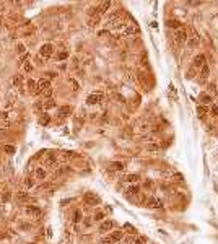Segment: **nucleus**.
<instances>
[{
  "label": "nucleus",
  "instance_id": "nucleus-1",
  "mask_svg": "<svg viewBox=\"0 0 218 244\" xmlns=\"http://www.w3.org/2000/svg\"><path fill=\"white\" fill-rule=\"evenodd\" d=\"M122 238H124V231H112L107 236H104L99 244H116V243H119Z\"/></svg>",
  "mask_w": 218,
  "mask_h": 244
},
{
  "label": "nucleus",
  "instance_id": "nucleus-2",
  "mask_svg": "<svg viewBox=\"0 0 218 244\" xmlns=\"http://www.w3.org/2000/svg\"><path fill=\"white\" fill-rule=\"evenodd\" d=\"M187 39H189V34H187V29L185 28H179L174 31V42L177 46H182L184 42H187Z\"/></svg>",
  "mask_w": 218,
  "mask_h": 244
},
{
  "label": "nucleus",
  "instance_id": "nucleus-3",
  "mask_svg": "<svg viewBox=\"0 0 218 244\" xmlns=\"http://www.w3.org/2000/svg\"><path fill=\"white\" fill-rule=\"evenodd\" d=\"M199 44H200V37H199L197 31L190 29V36L187 39V47L189 49H195V47H199Z\"/></svg>",
  "mask_w": 218,
  "mask_h": 244
},
{
  "label": "nucleus",
  "instance_id": "nucleus-4",
  "mask_svg": "<svg viewBox=\"0 0 218 244\" xmlns=\"http://www.w3.org/2000/svg\"><path fill=\"white\" fill-rule=\"evenodd\" d=\"M104 26H106L107 29H124L125 28V25L122 23V18H117V20H109L104 23Z\"/></svg>",
  "mask_w": 218,
  "mask_h": 244
},
{
  "label": "nucleus",
  "instance_id": "nucleus-5",
  "mask_svg": "<svg viewBox=\"0 0 218 244\" xmlns=\"http://www.w3.org/2000/svg\"><path fill=\"white\" fill-rule=\"evenodd\" d=\"M205 64H207L205 55H203V54H197L195 57H194V60H192V64H190V65H192L195 70H200L202 67L205 65Z\"/></svg>",
  "mask_w": 218,
  "mask_h": 244
},
{
  "label": "nucleus",
  "instance_id": "nucleus-6",
  "mask_svg": "<svg viewBox=\"0 0 218 244\" xmlns=\"http://www.w3.org/2000/svg\"><path fill=\"white\" fill-rule=\"evenodd\" d=\"M52 54H54V47L51 44H42L41 46V49H39V57L49 59Z\"/></svg>",
  "mask_w": 218,
  "mask_h": 244
},
{
  "label": "nucleus",
  "instance_id": "nucleus-7",
  "mask_svg": "<svg viewBox=\"0 0 218 244\" xmlns=\"http://www.w3.org/2000/svg\"><path fill=\"white\" fill-rule=\"evenodd\" d=\"M145 205H147L148 208L156 210V208H161V207H163V202H161L160 199H156V197H148V199H147V202H145Z\"/></svg>",
  "mask_w": 218,
  "mask_h": 244
},
{
  "label": "nucleus",
  "instance_id": "nucleus-8",
  "mask_svg": "<svg viewBox=\"0 0 218 244\" xmlns=\"http://www.w3.org/2000/svg\"><path fill=\"white\" fill-rule=\"evenodd\" d=\"M83 202L88 203V205H96V203H99V197L96 194H93V192H88L83 197Z\"/></svg>",
  "mask_w": 218,
  "mask_h": 244
},
{
  "label": "nucleus",
  "instance_id": "nucleus-9",
  "mask_svg": "<svg viewBox=\"0 0 218 244\" xmlns=\"http://www.w3.org/2000/svg\"><path fill=\"white\" fill-rule=\"evenodd\" d=\"M104 96L101 95V93H93V95H90L87 98V103L90 104V106H93V104H99L101 101H103Z\"/></svg>",
  "mask_w": 218,
  "mask_h": 244
},
{
  "label": "nucleus",
  "instance_id": "nucleus-10",
  "mask_svg": "<svg viewBox=\"0 0 218 244\" xmlns=\"http://www.w3.org/2000/svg\"><path fill=\"white\" fill-rule=\"evenodd\" d=\"M114 228V221L112 220H104L103 223L99 225V233H109Z\"/></svg>",
  "mask_w": 218,
  "mask_h": 244
},
{
  "label": "nucleus",
  "instance_id": "nucleus-11",
  "mask_svg": "<svg viewBox=\"0 0 218 244\" xmlns=\"http://www.w3.org/2000/svg\"><path fill=\"white\" fill-rule=\"evenodd\" d=\"M26 215L33 216V218H39L41 216V210L37 207H34V205H29V207H26Z\"/></svg>",
  "mask_w": 218,
  "mask_h": 244
},
{
  "label": "nucleus",
  "instance_id": "nucleus-12",
  "mask_svg": "<svg viewBox=\"0 0 218 244\" xmlns=\"http://www.w3.org/2000/svg\"><path fill=\"white\" fill-rule=\"evenodd\" d=\"M37 90H39V93H42L46 90H51V82L47 78H41L37 82Z\"/></svg>",
  "mask_w": 218,
  "mask_h": 244
},
{
  "label": "nucleus",
  "instance_id": "nucleus-13",
  "mask_svg": "<svg viewBox=\"0 0 218 244\" xmlns=\"http://www.w3.org/2000/svg\"><path fill=\"white\" fill-rule=\"evenodd\" d=\"M208 73H210V68H208V65H203L200 68V70H199V75H200V82L203 83V82H207V78H208Z\"/></svg>",
  "mask_w": 218,
  "mask_h": 244
},
{
  "label": "nucleus",
  "instance_id": "nucleus-14",
  "mask_svg": "<svg viewBox=\"0 0 218 244\" xmlns=\"http://www.w3.org/2000/svg\"><path fill=\"white\" fill-rule=\"evenodd\" d=\"M70 114H72V108H70V106H62V108H59V111H57L59 117H67V116H70Z\"/></svg>",
  "mask_w": 218,
  "mask_h": 244
},
{
  "label": "nucleus",
  "instance_id": "nucleus-15",
  "mask_svg": "<svg viewBox=\"0 0 218 244\" xmlns=\"http://www.w3.org/2000/svg\"><path fill=\"white\" fill-rule=\"evenodd\" d=\"M28 90H29V93H33V95L39 93V90H37V83L34 82V80H29L28 82Z\"/></svg>",
  "mask_w": 218,
  "mask_h": 244
},
{
  "label": "nucleus",
  "instance_id": "nucleus-16",
  "mask_svg": "<svg viewBox=\"0 0 218 244\" xmlns=\"http://www.w3.org/2000/svg\"><path fill=\"white\" fill-rule=\"evenodd\" d=\"M51 122V116L49 114H46V112H42L41 116H39V124L41 125H47Z\"/></svg>",
  "mask_w": 218,
  "mask_h": 244
},
{
  "label": "nucleus",
  "instance_id": "nucleus-17",
  "mask_svg": "<svg viewBox=\"0 0 218 244\" xmlns=\"http://www.w3.org/2000/svg\"><path fill=\"white\" fill-rule=\"evenodd\" d=\"M111 2H103V3L99 5V15H104V13L107 12V10L111 8Z\"/></svg>",
  "mask_w": 218,
  "mask_h": 244
},
{
  "label": "nucleus",
  "instance_id": "nucleus-18",
  "mask_svg": "<svg viewBox=\"0 0 218 244\" xmlns=\"http://www.w3.org/2000/svg\"><path fill=\"white\" fill-rule=\"evenodd\" d=\"M67 57H69V52H67V50H60V52H57V54L54 55L55 60H65Z\"/></svg>",
  "mask_w": 218,
  "mask_h": 244
},
{
  "label": "nucleus",
  "instance_id": "nucleus-19",
  "mask_svg": "<svg viewBox=\"0 0 218 244\" xmlns=\"http://www.w3.org/2000/svg\"><path fill=\"white\" fill-rule=\"evenodd\" d=\"M137 33V28H134V26H130V28H124V33H122V36L124 37H127V36H130V34H135Z\"/></svg>",
  "mask_w": 218,
  "mask_h": 244
},
{
  "label": "nucleus",
  "instance_id": "nucleus-20",
  "mask_svg": "<svg viewBox=\"0 0 218 244\" xmlns=\"http://www.w3.org/2000/svg\"><path fill=\"white\" fill-rule=\"evenodd\" d=\"M166 26H168V28H176V29H179L181 28V23H179V21H176V20H168L166 21Z\"/></svg>",
  "mask_w": 218,
  "mask_h": 244
},
{
  "label": "nucleus",
  "instance_id": "nucleus-21",
  "mask_svg": "<svg viewBox=\"0 0 218 244\" xmlns=\"http://www.w3.org/2000/svg\"><path fill=\"white\" fill-rule=\"evenodd\" d=\"M197 72H199V70H195V68L190 65L189 68H187V72H185V77H187V78H194V77L197 75Z\"/></svg>",
  "mask_w": 218,
  "mask_h": 244
},
{
  "label": "nucleus",
  "instance_id": "nucleus-22",
  "mask_svg": "<svg viewBox=\"0 0 218 244\" xmlns=\"http://www.w3.org/2000/svg\"><path fill=\"white\" fill-rule=\"evenodd\" d=\"M124 179H125L127 182H137L140 179V176H138V174H127Z\"/></svg>",
  "mask_w": 218,
  "mask_h": 244
},
{
  "label": "nucleus",
  "instance_id": "nucleus-23",
  "mask_svg": "<svg viewBox=\"0 0 218 244\" xmlns=\"http://www.w3.org/2000/svg\"><path fill=\"white\" fill-rule=\"evenodd\" d=\"M34 174H36V178H37V179H44V178H46V171H44V168H36Z\"/></svg>",
  "mask_w": 218,
  "mask_h": 244
},
{
  "label": "nucleus",
  "instance_id": "nucleus-24",
  "mask_svg": "<svg viewBox=\"0 0 218 244\" xmlns=\"http://www.w3.org/2000/svg\"><path fill=\"white\" fill-rule=\"evenodd\" d=\"M111 169H114V171H122L124 169V165L122 163H111Z\"/></svg>",
  "mask_w": 218,
  "mask_h": 244
},
{
  "label": "nucleus",
  "instance_id": "nucleus-25",
  "mask_svg": "<svg viewBox=\"0 0 218 244\" xmlns=\"http://www.w3.org/2000/svg\"><path fill=\"white\" fill-rule=\"evenodd\" d=\"M98 23H99V17H95V18H91V20L88 21V26H90V28H95Z\"/></svg>",
  "mask_w": 218,
  "mask_h": 244
},
{
  "label": "nucleus",
  "instance_id": "nucleus-26",
  "mask_svg": "<svg viewBox=\"0 0 218 244\" xmlns=\"http://www.w3.org/2000/svg\"><path fill=\"white\" fill-rule=\"evenodd\" d=\"M55 161H57V156H49V158L44 161V165H46V166H52Z\"/></svg>",
  "mask_w": 218,
  "mask_h": 244
},
{
  "label": "nucleus",
  "instance_id": "nucleus-27",
  "mask_svg": "<svg viewBox=\"0 0 218 244\" xmlns=\"http://www.w3.org/2000/svg\"><path fill=\"white\" fill-rule=\"evenodd\" d=\"M42 104H44V109H51V108H55V103H54L52 100L46 101V103H42Z\"/></svg>",
  "mask_w": 218,
  "mask_h": 244
},
{
  "label": "nucleus",
  "instance_id": "nucleus-28",
  "mask_svg": "<svg viewBox=\"0 0 218 244\" xmlns=\"http://www.w3.org/2000/svg\"><path fill=\"white\" fill-rule=\"evenodd\" d=\"M207 111H208V109H207L205 106H199V108H197V112H199V116H203V114H207Z\"/></svg>",
  "mask_w": 218,
  "mask_h": 244
},
{
  "label": "nucleus",
  "instance_id": "nucleus-29",
  "mask_svg": "<svg viewBox=\"0 0 218 244\" xmlns=\"http://www.w3.org/2000/svg\"><path fill=\"white\" fill-rule=\"evenodd\" d=\"M143 187L145 189H150V190H153V187H155V184H153V181H147L143 184Z\"/></svg>",
  "mask_w": 218,
  "mask_h": 244
},
{
  "label": "nucleus",
  "instance_id": "nucleus-30",
  "mask_svg": "<svg viewBox=\"0 0 218 244\" xmlns=\"http://www.w3.org/2000/svg\"><path fill=\"white\" fill-rule=\"evenodd\" d=\"M25 186H26V187H33V186H34V181H33L31 178H26V179H25Z\"/></svg>",
  "mask_w": 218,
  "mask_h": 244
},
{
  "label": "nucleus",
  "instance_id": "nucleus-31",
  "mask_svg": "<svg viewBox=\"0 0 218 244\" xmlns=\"http://www.w3.org/2000/svg\"><path fill=\"white\" fill-rule=\"evenodd\" d=\"M127 194H130V195H134V194H138V187H129V190H127Z\"/></svg>",
  "mask_w": 218,
  "mask_h": 244
},
{
  "label": "nucleus",
  "instance_id": "nucleus-32",
  "mask_svg": "<svg viewBox=\"0 0 218 244\" xmlns=\"http://www.w3.org/2000/svg\"><path fill=\"white\" fill-rule=\"evenodd\" d=\"M147 150H148V151H155V150H160V145L152 143V145H148V147H147Z\"/></svg>",
  "mask_w": 218,
  "mask_h": 244
},
{
  "label": "nucleus",
  "instance_id": "nucleus-33",
  "mask_svg": "<svg viewBox=\"0 0 218 244\" xmlns=\"http://www.w3.org/2000/svg\"><path fill=\"white\" fill-rule=\"evenodd\" d=\"M210 112H212V116L218 117V106H212V109H210Z\"/></svg>",
  "mask_w": 218,
  "mask_h": 244
},
{
  "label": "nucleus",
  "instance_id": "nucleus-34",
  "mask_svg": "<svg viewBox=\"0 0 218 244\" xmlns=\"http://www.w3.org/2000/svg\"><path fill=\"white\" fill-rule=\"evenodd\" d=\"M41 95H42V96H46V98H51V96H52V88H51V90H46V91H42Z\"/></svg>",
  "mask_w": 218,
  "mask_h": 244
},
{
  "label": "nucleus",
  "instance_id": "nucleus-35",
  "mask_svg": "<svg viewBox=\"0 0 218 244\" xmlns=\"http://www.w3.org/2000/svg\"><path fill=\"white\" fill-rule=\"evenodd\" d=\"M17 50H18V54H23V52H25V46H23V44H18V46H17Z\"/></svg>",
  "mask_w": 218,
  "mask_h": 244
},
{
  "label": "nucleus",
  "instance_id": "nucleus-36",
  "mask_svg": "<svg viewBox=\"0 0 218 244\" xmlns=\"http://www.w3.org/2000/svg\"><path fill=\"white\" fill-rule=\"evenodd\" d=\"M46 77H47V80H52V78H55L57 75L54 73V72H47V73H46Z\"/></svg>",
  "mask_w": 218,
  "mask_h": 244
},
{
  "label": "nucleus",
  "instance_id": "nucleus-37",
  "mask_svg": "<svg viewBox=\"0 0 218 244\" xmlns=\"http://www.w3.org/2000/svg\"><path fill=\"white\" fill-rule=\"evenodd\" d=\"M80 216H82V215H80V212L78 210H77V212H75V216H73V221H75V223H78V221H80Z\"/></svg>",
  "mask_w": 218,
  "mask_h": 244
},
{
  "label": "nucleus",
  "instance_id": "nucleus-38",
  "mask_svg": "<svg viewBox=\"0 0 218 244\" xmlns=\"http://www.w3.org/2000/svg\"><path fill=\"white\" fill-rule=\"evenodd\" d=\"M142 65H143V67H147V65H148V64H147V54H143V55H142Z\"/></svg>",
  "mask_w": 218,
  "mask_h": 244
},
{
  "label": "nucleus",
  "instance_id": "nucleus-39",
  "mask_svg": "<svg viewBox=\"0 0 218 244\" xmlns=\"http://www.w3.org/2000/svg\"><path fill=\"white\" fill-rule=\"evenodd\" d=\"M202 100L205 101V103H210V101H212V98H210V96H207V95H202Z\"/></svg>",
  "mask_w": 218,
  "mask_h": 244
},
{
  "label": "nucleus",
  "instance_id": "nucleus-40",
  "mask_svg": "<svg viewBox=\"0 0 218 244\" xmlns=\"http://www.w3.org/2000/svg\"><path fill=\"white\" fill-rule=\"evenodd\" d=\"M5 151H8V153H13V151H15V148H13V147H5Z\"/></svg>",
  "mask_w": 218,
  "mask_h": 244
},
{
  "label": "nucleus",
  "instance_id": "nucleus-41",
  "mask_svg": "<svg viewBox=\"0 0 218 244\" xmlns=\"http://www.w3.org/2000/svg\"><path fill=\"white\" fill-rule=\"evenodd\" d=\"M25 70H26V72H31V70H33V65H29V64H26V65H25Z\"/></svg>",
  "mask_w": 218,
  "mask_h": 244
},
{
  "label": "nucleus",
  "instance_id": "nucleus-42",
  "mask_svg": "<svg viewBox=\"0 0 218 244\" xmlns=\"http://www.w3.org/2000/svg\"><path fill=\"white\" fill-rule=\"evenodd\" d=\"M103 216H104V215H103V213H98V215H96V216H95V220H96V221H99V220L103 218Z\"/></svg>",
  "mask_w": 218,
  "mask_h": 244
},
{
  "label": "nucleus",
  "instance_id": "nucleus-43",
  "mask_svg": "<svg viewBox=\"0 0 218 244\" xmlns=\"http://www.w3.org/2000/svg\"><path fill=\"white\" fill-rule=\"evenodd\" d=\"M135 244H143V239H140V238H137V239H135Z\"/></svg>",
  "mask_w": 218,
  "mask_h": 244
},
{
  "label": "nucleus",
  "instance_id": "nucleus-44",
  "mask_svg": "<svg viewBox=\"0 0 218 244\" xmlns=\"http://www.w3.org/2000/svg\"><path fill=\"white\" fill-rule=\"evenodd\" d=\"M0 239H2V236H0Z\"/></svg>",
  "mask_w": 218,
  "mask_h": 244
}]
</instances>
